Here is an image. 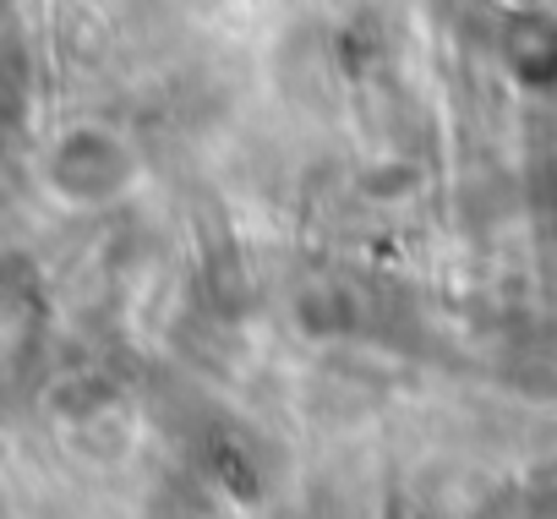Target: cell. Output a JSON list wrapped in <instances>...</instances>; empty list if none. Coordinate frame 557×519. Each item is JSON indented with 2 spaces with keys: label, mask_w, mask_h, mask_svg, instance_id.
<instances>
[{
  "label": "cell",
  "mask_w": 557,
  "mask_h": 519,
  "mask_svg": "<svg viewBox=\"0 0 557 519\" xmlns=\"http://www.w3.org/2000/svg\"><path fill=\"white\" fill-rule=\"evenodd\" d=\"M121 175H126V159H121V148L104 143V137H77V143H66V148H61V164H55V181L72 186L77 197H83V191H110Z\"/></svg>",
  "instance_id": "1"
}]
</instances>
